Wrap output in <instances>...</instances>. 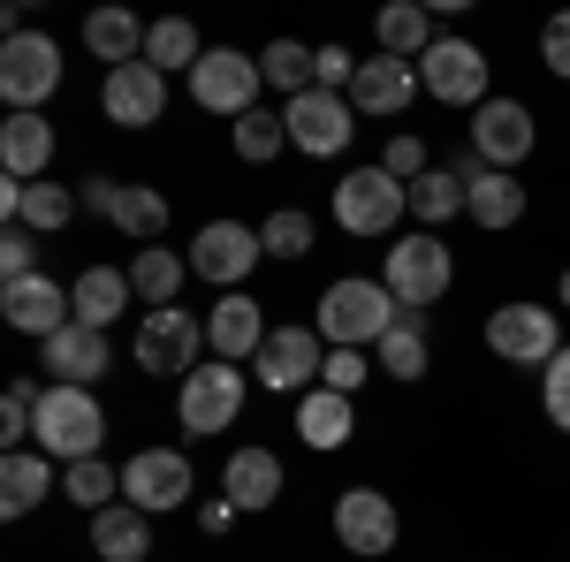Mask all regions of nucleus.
Instances as JSON below:
<instances>
[{"instance_id": "obj_25", "label": "nucleus", "mask_w": 570, "mask_h": 562, "mask_svg": "<svg viewBox=\"0 0 570 562\" xmlns=\"http://www.w3.org/2000/svg\"><path fill=\"white\" fill-rule=\"evenodd\" d=\"M411 91H419V69H411V61H389V53H373V61L357 69V85H351V107H357V115H403Z\"/></svg>"}, {"instance_id": "obj_27", "label": "nucleus", "mask_w": 570, "mask_h": 562, "mask_svg": "<svg viewBox=\"0 0 570 562\" xmlns=\"http://www.w3.org/2000/svg\"><path fill=\"white\" fill-rule=\"evenodd\" d=\"M145 548H153V517H145V510L115 502V510L91 517V555L99 562H145Z\"/></svg>"}, {"instance_id": "obj_33", "label": "nucleus", "mask_w": 570, "mask_h": 562, "mask_svg": "<svg viewBox=\"0 0 570 562\" xmlns=\"http://www.w3.org/2000/svg\"><path fill=\"white\" fill-rule=\"evenodd\" d=\"M373 365L395 373V381H419V373H426V327H419V312H403L389 335L373 343Z\"/></svg>"}, {"instance_id": "obj_41", "label": "nucleus", "mask_w": 570, "mask_h": 562, "mask_svg": "<svg viewBox=\"0 0 570 562\" xmlns=\"http://www.w3.org/2000/svg\"><path fill=\"white\" fill-rule=\"evenodd\" d=\"M259 244H266V259H305V252H312V214L282 206V214L259 228Z\"/></svg>"}, {"instance_id": "obj_1", "label": "nucleus", "mask_w": 570, "mask_h": 562, "mask_svg": "<svg viewBox=\"0 0 570 562\" xmlns=\"http://www.w3.org/2000/svg\"><path fill=\"white\" fill-rule=\"evenodd\" d=\"M31 448L53 456L61 472H69V464H85V456H99V448H107V411H99V395H91V388H53V381H46V388H39Z\"/></svg>"}, {"instance_id": "obj_31", "label": "nucleus", "mask_w": 570, "mask_h": 562, "mask_svg": "<svg viewBox=\"0 0 570 562\" xmlns=\"http://www.w3.org/2000/svg\"><path fill=\"white\" fill-rule=\"evenodd\" d=\"M373 31H381V53H389V61H411V69H419L426 46H434V16H426L419 0H395V8H381Z\"/></svg>"}, {"instance_id": "obj_8", "label": "nucleus", "mask_w": 570, "mask_h": 562, "mask_svg": "<svg viewBox=\"0 0 570 562\" xmlns=\"http://www.w3.org/2000/svg\"><path fill=\"white\" fill-rule=\"evenodd\" d=\"M419 91L441 99V107H472V115H480L487 99H494V91H487V53L472 39H434L426 61H419Z\"/></svg>"}, {"instance_id": "obj_39", "label": "nucleus", "mask_w": 570, "mask_h": 562, "mask_svg": "<svg viewBox=\"0 0 570 562\" xmlns=\"http://www.w3.org/2000/svg\"><path fill=\"white\" fill-rule=\"evenodd\" d=\"M282 145H289V122H282L274 107H252V115L236 122V160H252V168H259V160H274Z\"/></svg>"}, {"instance_id": "obj_29", "label": "nucleus", "mask_w": 570, "mask_h": 562, "mask_svg": "<svg viewBox=\"0 0 570 562\" xmlns=\"http://www.w3.org/2000/svg\"><path fill=\"white\" fill-rule=\"evenodd\" d=\"M145 31H153V23H137V16H122V8H99V16H85V46L107 61V69H130V61H145Z\"/></svg>"}, {"instance_id": "obj_48", "label": "nucleus", "mask_w": 570, "mask_h": 562, "mask_svg": "<svg viewBox=\"0 0 570 562\" xmlns=\"http://www.w3.org/2000/svg\"><path fill=\"white\" fill-rule=\"evenodd\" d=\"M198 524H206V532H228V524H236V502H206Z\"/></svg>"}, {"instance_id": "obj_23", "label": "nucleus", "mask_w": 570, "mask_h": 562, "mask_svg": "<svg viewBox=\"0 0 570 562\" xmlns=\"http://www.w3.org/2000/svg\"><path fill=\"white\" fill-rule=\"evenodd\" d=\"M46 168H53V122L46 115H8L0 122V175L39 183Z\"/></svg>"}, {"instance_id": "obj_38", "label": "nucleus", "mask_w": 570, "mask_h": 562, "mask_svg": "<svg viewBox=\"0 0 570 562\" xmlns=\"http://www.w3.org/2000/svg\"><path fill=\"white\" fill-rule=\"evenodd\" d=\"M85 214V206H77V190H69V183H31V190H23V228H31V236H53V228H69V220Z\"/></svg>"}, {"instance_id": "obj_28", "label": "nucleus", "mask_w": 570, "mask_h": 562, "mask_svg": "<svg viewBox=\"0 0 570 562\" xmlns=\"http://www.w3.org/2000/svg\"><path fill=\"white\" fill-rule=\"evenodd\" d=\"M351 426H357V395H335V388L297 395V433H305L312 448H343Z\"/></svg>"}, {"instance_id": "obj_13", "label": "nucleus", "mask_w": 570, "mask_h": 562, "mask_svg": "<svg viewBox=\"0 0 570 562\" xmlns=\"http://www.w3.org/2000/svg\"><path fill=\"white\" fill-rule=\"evenodd\" d=\"M259 259H266V244H259V228H244V220H206L198 244H190V274H206L220 297L244 289V274Z\"/></svg>"}, {"instance_id": "obj_45", "label": "nucleus", "mask_w": 570, "mask_h": 562, "mask_svg": "<svg viewBox=\"0 0 570 562\" xmlns=\"http://www.w3.org/2000/svg\"><path fill=\"white\" fill-rule=\"evenodd\" d=\"M381 168H389L395 183H403V190H411V183H419V175L434 168V160H426V137H389V152H381Z\"/></svg>"}, {"instance_id": "obj_37", "label": "nucleus", "mask_w": 570, "mask_h": 562, "mask_svg": "<svg viewBox=\"0 0 570 562\" xmlns=\"http://www.w3.org/2000/svg\"><path fill=\"white\" fill-rule=\"evenodd\" d=\"M312 69H320V46H297V39H274L259 53V77L274 91H289V99H297V91H312Z\"/></svg>"}, {"instance_id": "obj_4", "label": "nucleus", "mask_w": 570, "mask_h": 562, "mask_svg": "<svg viewBox=\"0 0 570 562\" xmlns=\"http://www.w3.org/2000/svg\"><path fill=\"white\" fill-rule=\"evenodd\" d=\"M259 53H236V46H206V61L190 69V99L206 107V115H228V122H244L252 107H259Z\"/></svg>"}, {"instance_id": "obj_20", "label": "nucleus", "mask_w": 570, "mask_h": 562, "mask_svg": "<svg viewBox=\"0 0 570 562\" xmlns=\"http://www.w3.org/2000/svg\"><path fill=\"white\" fill-rule=\"evenodd\" d=\"M266 335H274V327L259 319V297H244V289H228V297L214 304V319H206V343H214L228 365H252Z\"/></svg>"}, {"instance_id": "obj_14", "label": "nucleus", "mask_w": 570, "mask_h": 562, "mask_svg": "<svg viewBox=\"0 0 570 562\" xmlns=\"http://www.w3.org/2000/svg\"><path fill=\"white\" fill-rule=\"evenodd\" d=\"M357 107L343 99V91H297L289 107H282V122H289V145L297 152H312V160H335L343 145H351V122Z\"/></svg>"}, {"instance_id": "obj_24", "label": "nucleus", "mask_w": 570, "mask_h": 562, "mask_svg": "<svg viewBox=\"0 0 570 562\" xmlns=\"http://www.w3.org/2000/svg\"><path fill=\"white\" fill-rule=\"evenodd\" d=\"M53 486H61V464L39 456V448H16V456L0 464V517H31Z\"/></svg>"}, {"instance_id": "obj_46", "label": "nucleus", "mask_w": 570, "mask_h": 562, "mask_svg": "<svg viewBox=\"0 0 570 562\" xmlns=\"http://www.w3.org/2000/svg\"><path fill=\"white\" fill-rule=\"evenodd\" d=\"M540 61L570 85V8H563V16H548V31H540Z\"/></svg>"}, {"instance_id": "obj_3", "label": "nucleus", "mask_w": 570, "mask_h": 562, "mask_svg": "<svg viewBox=\"0 0 570 562\" xmlns=\"http://www.w3.org/2000/svg\"><path fill=\"white\" fill-rule=\"evenodd\" d=\"M53 91H61V46L46 31L0 39V99H8V115H39Z\"/></svg>"}, {"instance_id": "obj_43", "label": "nucleus", "mask_w": 570, "mask_h": 562, "mask_svg": "<svg viewBox=\"0 0 570 562\" xmlns=\"http://www.w3.org/2000/svg\"><path fill=\"white\" fill-rule=\"evenodd\" d=\"M365 373H381V365H373V349H327V373H320V388L357 395V388H365Z\"/></svg>"}, {"instance_id": "obj_34", "label": "nucleus", "mask_w": 570, "mask_h": 562, "mask_svg": "<svg viewBox=\"0 0 570 562\" xmlns=\"http://www.w3.org/2000/svg\"><path fill=\"white\" fill-rule=\"evenodd\" d=\"M411 214L426 220V228L456 220L464 214V168H426L419 183H411Z\"/></svg>"}, {"instance_id": "obj_10", "label": "nucleus", "mask_w": 570, "mask_h": 562, "mask_svg": "<svg viewBox=\"0 0 570 562\" xmlns=\"http://www.w3.org/2000/svg\"><path fill=\"white\" fill-rule=\"evenodd\" d=\"M198 349H206V319H190L183 304H168V312H145L137 319V365L145 373H176V381H190L198 373Z\"/></svg>"}, {"instance_id": "obj_26", "label": "nucleus", "mask_w": 570, "mask_h": 562, "mask_svg": "<svg viewBox=\"0 0 570 562\" xmlns=\"http://www.w3.org/2000/svg\"><path fill=\"white\" fill-rule=\"evenodd\" d=\"M69 297H77V327H99V335H107L137 289H130V274H122V266H85V274L69 282Z\"/></svg>"}, {"instance_id": "obj_21", "label": "nucleus", "mask_w": 570, "mask_h": 562, "mask_svg": "<svg viewBox=\"0 0 570 562\" xmlns=\"http://www.w3.org/2000/svg\"><path fill=\"white\" fill-rule=\"evenodd\" d=\"M220 502H236V517L274 510V502H282V464H274V448H236L228 472H220Z\"/></svg>"}, {"instance_id": "obj_35", "label": "nucleus", "mask_w": 570, "mask_h": 562, "mask_svg": "<svg viewBox=\"0 0 570 562\" xmlns=\"http://www.w3.org/2000/svg\"><path fill=\"white\" fill-rule=\"evenodd\" d=\"M145 61L168 77V69H198V61H206V46H198V31H190L183 16H160V23L145 31Z\"/></svg>"}, {"instance_id": "obj_2", "label": "nucleus", "mask_w": 570, "mask_h": 562, "mask_svg": "<svg viewBox=\"0 0 570 562\" xmlns=\"http://www.w3.org/2000/svg\"><path fill=\"white\" fill-rule=\"evenodd\" d=\"M395 319H403V304L389 297V282H335L327 297H320V343H335V349H373L381 335H389Z\"/></svg>"}, {"instance_id": "obj_5", "label": "nucleus", "mask_w": 570, "mask_h": 562, "mask_svg": "<svg viewBox=\"0 0 570 562\" xmlns=\"http://www.w3.org/2000/svg\"><path fill=\"white\" fill-rule=\"evenodd\" d=\"M381 282H389V297L403 312H419V304H434L449 282H456V266H449V244H441L434 228H419V236H403L389 244V266H381Z\"/></svg>"}, {"instance_id": "obj_9", "label": "nucleus", "mask_w": 570, "mask_h": 562, "mask_svg": "<svg viewBox=\"0 0 570 562\" xmlns=\"http://www.w3.org/2000/svg\"><path fill=\"white\" fill-rule=\"evenodd\" d=\"M236 411H244V365H228V357L198 365V373L176 388V426L183 433H228Z\"/></svg>"}, {"instance_id": "obj_40", "label": "nucleus", "mask_w": 570, "mask_h": 562, "mask_svg": "<svg viewBox=\"0 0 570 562\" xmlns=\"http://www.w3.org/2000/svg\"><path fill=\"white\" fill-rule=\"evenodd\" d=\"M31 426H39V388L31 381H8V395H0V441H8V456L31 441Z\"/></svg>"}, {"instance_id": "obj_47", "label": "nucleus", "mask_w": 570, "mask_h": 562, "mask_svg": "<svg viewBox=\"0 0 570 562\" xmlns=\"http://www.w3.org/2000/svg\"><path fill=\"white\" fill-rule=\"evenodd\" d=\"M115 198H122V183H115V175H85V190H77V206H85V214H115Z\"/></svg>"}, {"instance_id": "obj_44", "label": "nucleus", "mask_w": 570, "mask_h": 562, "mask_svg": "<svg viewBox=\"0 0 570 562\" xmlns=\"http://www.w3.org/2000/svg\"><path fill=\"white\" fill-rule=\"evenodd\" d=\"M540 403H548V426L570 433V343L556 349V365L540 373Z\"/></svg>"}, {"instance_id": "obj_19", "label": "nucleus", "mask_w": 570, "mask_h": 562, "mask_svg": "<svg viewBox=\"0 0 570 562\" xmlns=\"http://www.w3.org/2000/svg\"><path fill=\"white\" fill-rule=\"evenodd\" d=\"M107 365H115V349H107L99 327H77V319H69V327L46 343V373H53V388H91Z\"/></svg>"}, {"instance_id": "obj_36", "label": "nucleus", "mask_w": 570, "mask_h": 562, "mask_svg": "<svg viewBox=\"0 0 570 562\" xmlns=\"http://www.w3.org/2000/svg\"><path fill=\"white\" fill-rule=\"evenodd\" d=\"M107 220H115L130 244H153V236L168 228V198L145 190V183H122V198H115V214H107Z\"/></svg>"}, {"instance_id": "obj_22", "label": "nucleus", "mask_w": 570, "mask_h": 562, "mask_svg": "<svg viewBox=\"0 0 570 562\" xmlns=\"http://www.w3.org/2000/svg\"><path fill=\"white\" fill-rule=\"evenodd\" d=\"M464 214L480 220V228H518L525 220V183L502 168H472L464 160Z\"/></svg>"}, {"instance_id": "obj_30", "label": "nucleus", "mask_w": 570, "mask_h": 562, "mask_svg": "<svg viewBox=\"0 0 570 562\" xmlns=\"http://www.w3.org/2000/svg\"><path fill=\"white\" fill-rule=\"evenodd\" d=\"M183 274H190V259H176L168 244H145V252L130 259L137 304H145V312H168V304H176V289H183Z\"/></svg>"}, {"instance_id": "obj_12", "label": "nucleus", "mask_w": 570, "mask_h": 562, "mask_svg": "<svg viewBox=\"0 0 570 562\" xmlns=\"http://www.w3.org/2000/svg\"><path fill=\"white\" fill-rule=\"evenodd\" d=\"M122 502L145 510V517H168L190 502V456L183 448H137L122 464Z\"/></svg>"}, {"instance_id": "obj_15", "label": "nucleus", "mask_w": 570, "mask_h": 562, "mask_svg": "<svg viewBox=\"0 0 570 562\" xmlns=\"http://www.w3.org/2000/svg\"><path fill=\"white\" fill-rule=\"evenodd\" d=\"M0 319H8L16 335H39V343H53V335L77 319V297H69L53 274H23V282H0Z\"/></svg>"}, {"instance_id": "obj_17", "label": "nucleus", "mask_w": 570, "mask_h": 562, "mask_svg": "<svg viewBox=\"0 0 570 562\" xmlns=\"http://www.w3.org/2000/svg\"><path fill=\"white\" fill-rule=\"evenodd\" d=\"M532 115L525 107H518V99H487L480 115H472V152H480V168H518V160H525L532 152Z\"/></svg>"}, {"instance_id": "obj_18", "label": "nucleus", "mask_w": 570, "mask_h": 562, "mask_svg": "<svg viewBox=\"0 0 570 562\" xmlns=\"http://www.w3.org/2000/svg\"><path fill=\"white\" fill-rule=\"evenodd\" d=\"M335 540H343L351 555H389L395 548V502L373 494V486H351V494L335 502Z\"/></svg>"}, {"instance_id": "obj_49", "label": "nucleus", "mask_w": 570, "mask_h": 562, "mask_svg": "<svg viewBox=\"0 0 570 562\" xmlns=\"http://www.w3.org/2000/svg\"><path fill=\"white\" fill-rule=\"evenodd\" d=\"M556 304H563V312H570V266H563V282H556Z\"/></svg>"}, {"instance_id": "obj_32", "label": "nucleus", "mask_w": 570, "mask_h": 562, "mask_svg": "<svg viewBox=\"0 0 570 562\" xmlns=\"http://www.w3.org/2000/svg\"><path fill=\"white\" fill-rule=\"evenodd\" d=\"M61 494H69L85 517H99V510H115V502H122V472H115L107 456H85V464H69V472H61Z\"/></svg>"}, {"instance_id": "obj_6", "label": "nucleus", "mask_w": 570, "mask_h": 562, "mask_svg": "<svg viewBox=\"0 0 570 562\" xmlns=\"http://www.w3.org/2000/svg\"><path fill=\"white\" fill-rule=\"evenodd\" d=\"M411 214V190L389 168H351L335 183V220L351 236H395V220Z\"/></svg>"}, {"instance_id": "obj_11", "label": "nucleus", "mask_w": 570, "mask_h": 562, "mask_svg": "<svg viewBox=\"0 0 570 562\" xmlns=\"http://www.w3.org/2000/svg\"><path fill=\"white\" fill-rule=\"evenodd\" d=\"M252 373H259V388L274 395H312V381L327 373V349H320V327H274L259 343V357H252Z\"/></svg>"}, {"instance_id": "obj_16", "label": "nucleus", "mask_w": 570, "mask_h": 562, "mask_svg": "<svg viewBox=\"0 0 570 562\" xmlns=\"http://www.w3.org/2000/svg\"><path fill=\"white\" fill-rule=\"evenodd\" d=\"M99 107H107V122H115V130H153V122L168 115V77H160L153 61L107 69V85H99Z\"/></svg>"}, {"instance_id": "obj_7", "label": "nucleus", "mask_w": 570, "mask_h": 562, "mask_svg": "<svg viewBox=\"0 0 570 562\" xmlns=\"http://www.w3.org/2000/svg\"><path fill=\"white\" fill-rule=\"evenodd\" d=\"M487 349L502 357V365H556V349H563V327H556V304H494V319H487Z\"/></svg>"}, {"instance_id": "obj_42", "label": "nucleus", "mask_w": 570, "mask_h": 562, "mask_svg": "<svg viewBox=\"0 0 570 562\" xmlns=\"http://www.w3.org/2000/svg\"><path fill=\"white\" fill-rule=\"evenodd\" d=\"M23 274H39V236L23 220H8L0 228V282H23Z\"/></svg>"}]
</instances>
